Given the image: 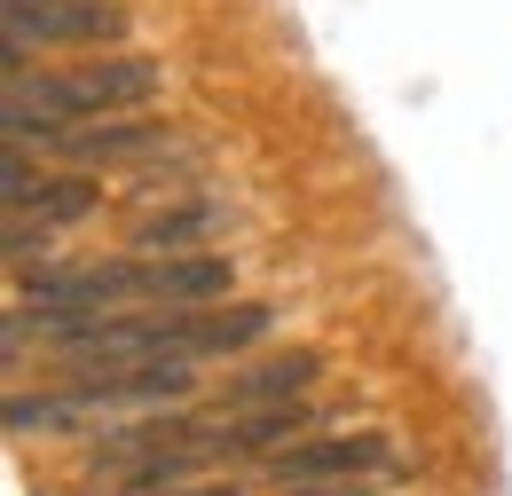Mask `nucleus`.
Instances as JSON below:
<instances>
[{"label":"nucleus","instance_id":"obj_8","mask_svg":"<svg viewBox=\"0 0 512 496\" xmlns=\"http://www.w3.org/2000/svg\"><path fill=\"white\" fill-rule=\"evenodd\" d=\"M182 496H245V489H229V481H205V489H182Z\"/></svg>","mask_w":512,"mask_h":496},{"label":"nucleus","instance_id":"obj_4","mask_svg":"<svg viewBox=\"0 0 512 496\" xmlns=\"http://www.w3.org/2000/svg\"><path fill=\"white\" fill-rule=\"evenodd\" d=\"M268 465H276V481H292V489H323V481L386 473L394 449H386V434H323V441H292V449L268 457Z\"/></svg>","mask_w":512,"mask_h":496},{"label":"nucleus","instance_id":"obj_7","mask_svg":"<svg viewBox=\"0 0 512 496\" xmlns=\"http://www.w3.org/2000/svg\"><path fill=\"white\" fill-rule=\"evenodd\" d=\"M213 221H221L213 205H182V213H158V221H142V237H134V245L150 252V260H174V252L190 245V237H205Z\"/></svg>","mask_w":512,"mask_h":496},{"label":"nucleus","instance_id":"obj_5","mask_svg":"<svg viewBox=\"0 0 512 496\" xmlns=\"http://www.w3.org/2000/svg\"><path fill=\"white\" fill-rule=\"evenodd\" d=\"M79 166H119V158H150V150H166L174 142V126L166 119H95V126H71L56 134Z\"/></svg>","mask_w":512,"mask_h":496},{"label":"nucleus","instance_id":"obj_2","mask_svg":"<svg viewBox=\"0 0 512 496\" xmlns=\"http://www.w3.org/2000/svg\"><path fill=\"white\" fill-rule=\"evenodd\" d=\"M0 197H8V260L16 268L32 260V245H48L64 221H87L103 205V189L79 182V174H32L24 142H8V182H0Z\"/></svg>","mask_w":512,"mask_h":496},{"label":"nucleus","instance_id":"obj_6","mask_svg":"<svg viewBox=\"0 0 512 496\" xmlns=\"http://www.w3.org/2000/svg\"><path fill=\"white\" fill-rule=\"evenodd\" d=\"M323 371L316 347H292V355H276V363H260V371H245L229 394H221V410H284L292 394H308Z\"/></svg>","mask_w":512,"mask_h":496},{"label":"nucleus","instance_id":"obj_3","mask_svg":"<svg viewBox=\"0 0 512 496\" xmlns=\"http://www.w3.org/2000/svg\"><path fill=\"white\" fill-rule=\"evenodd\" d=\"M8 16V79L32 63V48H103L127 32L119 0H0Z\"/></svg>","mask_w":512,"mask_h":496},{"label":"nucleus","instance_id":"obj_1","mask_svg":"<svg viewBox=\"0 0 512 496\" xmlns=\"http://www.w3.org/2000/svg\"><path fill=\"white\" fill-rule=\"evenodd\" d=\"M158 95V63L150 56H87L71 71H16L8 79V142H56L71 126L119 119V111H142Z\"/></svg>","mask_w":512,"mask_h":496}]
</instances>
